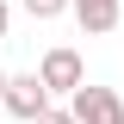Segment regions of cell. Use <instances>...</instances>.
<instances>
[{
	"instance_id": "cell-5",
	"label": "cell",
	"mask_w": 124,
	"mask_h": 124,
	"mask_svg": "<svg viewBox=\"0 0 124 124\" xmlns=\"http://www.w3.org/2000/svg\"><path fill=\"white\" fill-rule=\"evenodd\" d=\"M25 13L31 19H56V13H68V0H25Z\"/></svg>"
},
{
	"instance_id": "cell-6",
	"label": "cell",
	"mask_w": 124,
	"mask_h": 124,
	"mask_svg": "<svg viewBox=\"0 0 124 124\" xmlns=\"http://www.w3.org/2000/svg\"><path fill=\"white\" fill-rule=\"evenodd\" d=\"M37 124H75V112H62V106H50V112H44Z\"/></svg>"
},
{
	"instance_id": "cell-8",
	"label": "cell",
	"mask_w": 124,
	"mask_h": 124,
	"mask_svg": "<svg viewBox=\"0 0 124 124\" xmlns=\"http://www.w3.org/2000/svg\"><path fill=\"white\" fill-rule=\"evenodd\" d=\"M0 93H6V68H0Z\"/></svg>"
},
{
	"instance_id": "cell-3",
	"label": "cell",
	"mask_w": 124,
	"mask_h": 124,
	"mask_svg": "<svg viewBox=\"0 0 124 124\" xmlns=\"http://www.w3.org/2000/svg\"><path fill=\"white\" fill-rule=\"evenodd\" d=\"M37 81H44L50 93H75L87 75H81V56H75V50H50V56L37 62Z\"/></svg>"
},
{
	"instance_id": "cell-4",
	"label": "cell",
	"mask_w": 124,
	"mask_h": 124,
	"mask_svg": "<svg viewBox=\"0 0 124 124\" xmlns=\"http://www.w3.org/2000/svg\"><path fill=\"white\" fill-rule=\"evenodd\" d=\"M68 13L81 19V31H87V37H106V31H118L124 0H68Z\"/></svg>"
},
{
	"instance_id": "cell-7",
	"label": "cell",
	"mask_w": 124,
	"mask_h": 124,
	"mask_svg": "<svg viewBox=\"0 0 124 124\" xmlns=\"http://www.w3.org/2000/svg\"><path fill=\"white\" fill-rule=\"evenodd\" d=\"M6 25H13V6H6V0H0V37H6Z\"/></svg>"
},
{
	"instance_id": "cell-1",
	"label": "cell",
	"mask_w": 124,
	"mask_h": 124,
	"mask_svg": "<svg viewBox=\"0 0 124 124\" xmlns=\"http://www.w3.org/2000/svg\"><path fill=\"white\" fill-rule=\"evenodd\" d=\"M68 112H75V124H124V93L81 81V87L68 93Z\"/></svg>"
},
{
	"instance_id": "cell-2",
	"label": "cell",
	"mask_w": 124,
	"mask_h": 124,
	"mask_svg": "<svg viewBox=\"0 0 124 124\" xmlns=\"http://www.w3.org/2000/svg\"><path fill=\"white\" fill-rule=\"evenodd\" d=\"M0 106L13 112V118H25V124H37L50 112V87L37 75H6V93H0Z\"/></svg>"
}]
</instances>
